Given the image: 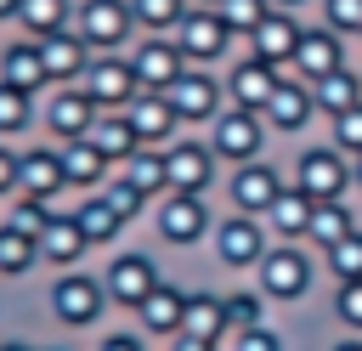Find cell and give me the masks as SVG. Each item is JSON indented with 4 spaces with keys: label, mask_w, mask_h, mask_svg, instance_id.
I'll return each instance as SVG.
<instances>
[{
    "label": "cell",
    "mask_w": 362,
    "mask_h": 351,
    "mask_svg": "<svg viewBox=\"0 0 362 351\" xmlns=\"http://www.w3.org/2000/svg\"><path fill=\"white\" fill-rule=\"evenodd\" d=\"M311 277H317V260L305 243H272L255 266V289L272 300V306H294L311 294Z\"/></svg>",
    "instance_id": "6da1fadb"
},
{
    "label": "cell",
    "mask_w": 362,
    "mask_h": 351,
    "mask_svg": "<svg viewBox=\"0 0 362 351\" xmlns=\"http://www.w3.org/2000/svg\"><path fill=\"white\" fill-rule=\"evenodd\" d=\"M288 187H300L311 204H328V198H351L356 176H351V159H345L334 142H322V147H300Z\"/></svg>",
    "instance_id": "7a4b0ae2"
},
{
    "label": "cell",
    "mask_w": 362,
    "mask_h": 351,
    "mask_svg": "<svg viewBox=\"0 0 362 351\" xmlns=\"http://www.w3.org/2000/svg\"><path fill=\"white\" fill-rule=\"evenodd\" d=\"M45 306H51V317L62 323V328H96L102 323V311H107V289H102V277H90V272H79V266H68L57 283H51V294H45Z\"/></svg>",
    "instance_id": "3957f363"
},
{
    "label": "cell",
    "mask_w": 362,
    "mask_h": 351,
    "mask_svg": "<svg viewBox=\"0 0 362 351\" xmlns=\"http://www.w3.org/2000/svg\"><path fill=\"white\" fill-rule=\"evenodd\" d=\"M170 40L181 45L187 68H215V62L232 51V28L221 23V11H215V6H187V17L170 28Z\"/></svg>",
    "instance_id": "277c9868"
},
{
    "label": "cell",
    "mask_w": 362,
    "mask_h": 351,
    "mask_svg": "<svg viewBox=\"0 0 362 351\" xmlns=\"http://www.w3.org/2000/svg\"><path fill=\"white\" fill-rule=\"evenodd\" d=\"M266 119L260 113H249V108H221L215 113V125H209V147H215V159L232 170V164H249V159H260L266 153Z\"/></svg>",
    "instance_id": "5b68a950"
},
{
    "label": "cell",
    "mask_w": 362,
    "mask_h": 351,
    "mask_svg": "<svg viewBox=\"0 0 362 351\" xmlns=\"http://www.w3.org/2000/svg\"><path fill=\"white\" fill-rule=\"evenodd\" d=\"M153 232L170 249H192V243H204L215 232V215H209V204L198 192H164L153 204Z\"/></svg>",
    "instance_id": "8992f818"
},
{
    "label": "cell",
    "mask_w": 362,
    "mask_h": 351,
    "mask_svg": "<svg viewBox=\"0 0 362 351\" xmlns=\"http://www.w3.org/2000/svg\"><path fill=\"white\" fill-rule=\"evenodd\" d=\"M79 91L102 108V113H119V108H130L136 102V68H130V57L124 51H90V68H85V79H79Z\"/></svg>",
    "instance_id": "52a82bcc"
},
{
    "label": "cell",
    "mask_w": 362,
    "mask_h": 351,
    "mask_svg": "<svg viewBox=\"0 0 362 351\" xmlns=\"http://www.w3.org/2000/svg\"><path fill=\"white\" fill-rule=\"evenodd\" d=\"M158 283H164V272H158V260H153V255H141V249H119V255L102 266L107 306H124V311H136Z\"/></svg>",
    "instance_id": "ba28073f"
},
{
    "label": "cell",
    "mask_w": 362,
    "mask_h": 351,
    "mask_svg": "<svg viewBox=\"0 0 362 351\" xmlns=\"http://www.w3.org/2000/svg\"><path fill=\"white\" fill-rule=\"evenodd\" d=\"M74 34H79L90 51H124L130 34H136L130 0H79V6H74Z\"/></svg>",
    "instance_id": "9c48e42d"
},
{
    "label": "cell",
    "mask_w": 362,
    "mask_h": 351,
    "mask_svg": "<svg viewBox=\"0 0 362 351\" xmlns=\"http://www.w3.org/2000/svg\"><path fill=\"white\" fill-rule=\"evenodd\" d=\"M209 243H215V260L221 266H232V272H255L260 266V255L272 249V232H266V221H255V215H226V221H215V232H209Z\"/></svg>",
    "instance_id": "30bf717a"
},
{
    "label": "cell",
    "mask_w": 362,
    "mask_h": 351,
    "mask_svg": "<svg viewBox=\"0 0 362 351\" xmlns=\"http://www.w3.org/2000/svg\"><path fill=\"white\" fill-rule=\"evenodd\" d=\"M164 96H170L181 125H215V113L226 108V85H221L215 68H181V79Z\"/></svg>",
    "instance_id": "8fae6325"
},
{
    "label": "cell",
    "mask_w": 362,
    "mask_h": 351,
    "mask_svg": "<svg viewBox=\"0 0 362 351\" xmlns=\"http://www.w3.org/2000/svg\"><path fill=\"white\" fill-rule=\"evenodd\" d=\"M215 170H221V159H215V147L209 142H198V136H175L170 147H164V176H170V192H209L215 187Z\"/></svg>",
    "instance_id": "7c38bea8"
},
{
    "label": "cell",
    "mask_w": 362,
    "mask_h": 351,
    "mask_svg": "<svg viewBox=\"0 0 362 351\" xmlns=\"http://www.w3.org/2000/svg\"><path fill=\"white\" fill-rule=\"evenodd\" d=\"M283 187H288L283 170L266 164V159H249V164H232V170H226V198H232V209H238V215H255V221L272 209V198H277Z\"/></svg>",
    "instance_id": "4fadbf2b"
},
{
    "label": "cell",
    "mask_w": 362,
    "mask_h": 351,
    "mask_svg": "<svg viewBox=\"0 0 362 351\" xmlns=\"http://www.w3.org/2000/svg\"><path fill=\"white\" fill-rule=\"evenodd\" d=\"M300 34H305V23H300V11H283V6H272L266 17H260V28L243 40L249 45V57H260V62H272V68H283L288 74V62H294V45H300Z\"/></svg>",
    "instance_id": "5bb4252c"
},
{
    "label": "cell",
    "mask_w": 362,
    "mask_h": 351,
    "mask_svg": "<svg viewBox=\"0 0 362 351\" xmlns=\"http://www.w3.org/2000/svg\"><path fill=\"white\" fill-rule=\"evenodd\" d=\"M124 57H130L141 91H170V85L181 79V68H187L181 45H175L170 34H147V40H136V51H124Z\"/></svg>",
    "instance_id": "9a60e30c"
},
{
    "label": "cell",
    "mask_w": 362,
    "mask_h": 351,
    "mask_svg": "<svg viewBox=\"0 0 362 351\" xmlns=\"http://www.w3.org/2000/svg\"><path fill=\"white\" fill-rule=\"evenodd\" d=\"M277 79H283V68H272V62H260V57H238L232 68H226V108H249V113H266V102H272V91H277Z\"/></svg>",
    "instance_id": "2e32d148"
},
{
    "label": "cell",
    "mask_w": 362,
    "mask_h": 351,
    "mask_svg": "<svg viewBox=\"0 0 362 351\" xmlns=\"http://www.w3.org/2000/svg\"><path fill=\"white\" fill-rule=\"evenodd\" d=\"M334 68H345V34H334L328 23L305 28V34H300V45H294L288 74H294V79H305V85H317V79H322V74H334Z\"/></svg>",
    "instance_id": "e0dca14e"
},
{
    "label": "cell",
    "mask_w": 362,
    "mask_h": 351,
    "mask_svg": "<svg viewBox=\"0 0 362 351\" xmlns=\"http://www.w3.org/2000/svg\"><path fill=\"white\" fill-rule=\"evenodd\" d=\"M260 119H266V130H272V136H294V130H305V125L317 119V102H311V85H305V79H294V74H283Z\"/></svg>",
    "instance_id": "ac0fdd59"
},
{
    "label": "cell",
    "mask_w": 362,
    "mask_h": 351,
    "mask_svg": "<svg viewBox=\"0 0 362 351\" xmlns=\"http://www.w3.org/2000/svg\"><path fill=\"white\" fill-rule=\"evenodd\" d=\"M96 102L79 91V85H51V96H45V130L57 136V142H79L90 125H96Z\"/></svg>",
    "instance_id": "d6986e66"
},
{
    "label": "cell",
    "mask_w": 362,
    "mask_h": 351,
    "mask_svg": "<svg viewBox=\"0 0 362 351\" xmlns=\"http://www.w3.org/2000/svg\"><path fill=\"white\" fill-rule=\"evenodd\" d=\"M124 119H130V130H136L141 147H170L181 136V119H175V108H170L164 91H136V102L124 108Z\"/></svg>",
    "instance_id": "ffe728a7"
},
{
    "label": "cell",
    "mask_w": 362,
    "mask_h": 351,
    "mask_svg": "<svg viewBox=\"0 0 362 351\" xmlns=\"http://www.w3.org/2000/svg\"><path fill=\"white\" fill-rule=\"evenodd\" d=\"M34 45H40V62H45V85H79V79H85V68H90V45H85L74 28L45 34V40H34Z\"/></svg>",
    "instance_id": "44dd1931"
},
{
    "label": "cell",
    "mask_w": 362,
    "mask_h": 351,
    "mask_svg": "<svg viewBox=\"0 0 362 351\" xmlns=\"http://www.w3.org/2000/svg\"><path fill=\"white\" fill-rule=\"evenodd\" d=\"M62 153L57 147H23L17 153V192L23 198H40V204H57L62 192Z\"/></svg>",
    "instance_id": "7402d4cb"
},
{
    "label": "cell",
    "mask_w": 362,
    "mask_h": 351,
    "mask_svg": "<svg viewBox=\"0 0 362 351\" xmlns=\"http://www.w3.org/2000/svg\"><path fill=\"white\" fill-rule=\"evenodd\" d=\"M90 255V243H85V232H79V221L68 215V209H51V221H45V232H40V260L45 266H79Z\"/></svg>",
    "instance_id": "603a6c76"
},
{
    "label": "cell",
    "mask_w": 362,
    "mask_h": 351,
    "mask_svg": "<svg viewBox=\"0 0 362 351\" xmlns=\"http://www.w3.org/2000/svg\"><path fill=\"white\" fill-rule=\"evenodd\" d=\"M181 311H187V289L158 283V289L136 306V323H141V334H153V340H175V334H181Z\"/></svg>",
    "instance_id": "cb8c5ba5"
},
{
    "label": "cell",
    "mask_w": 362,
    "mask_h": 351,
    "mask_svg": "<svg viewBox=\"0 0 362 351\" xmlns=\"http://www.w3.org/2000/svg\"><path fill=\"white\" fill-rule=\"evenodd\" d=\"M260 221H266L272 243H305V226H311V198H305L300 187H283Z\"/></svg>",
    "instance_id": "d4e9b609"
},
{
    "label": "cell",
    "mask_w": 362,
    "mask_h": 351,
    "mask_svg": "<svg viewBox=\"0 0 362 351\" xmlns=\"http://www.w3.org/2000/svg\"><path fill=\"white\" fill-rule=\"evenodd\" d=\"M0 85H11L23 96H40L45 91V62H40V45L34 40H11L0 51Z\"/></svg>",
    "instance_id": "484cf974"
},
{
    "label": "cell",
    "mask_w": 362,
    "mask_h": 351,
    "mask_svg": "<svg viewBox=\"0 0 362 351\" xmlns=\"http://www.w3.org/2000/svg\"><path fill=\"white\" fill-rule=\"evenodd\" d=\"M181 334H192V340H204V345H215L221 334H232V328H226V294L192 289V294H187V311H181Z\"/></svg>",
    "instance_id": "4316f807"
},
{
    "label": "cell",
    "mask_w": 362,
    "mask_h": 351,
    "mask_svg": "<svg viewBox=\"0 0 362 351\" xmlns=\"http://www.w3.org/2000/svg\"><path fill=\"white\" fill-rule=\"evenodd\" d=\"M57 153H62V181H68V187H79V192H96V187L113 176V164H107L85 136H79V142H62Z\"/></svg>",
    "instance_id": "83f0119b"
},
{
    "label": "cell",
    "mask_w": 362,
    "mask_h": 351,
    "mask_svg": "<svg viewBox=\"0 0 362 351\" xmlns=\"http://www.w3.org/2000/svg\"><path fill=\"white\" fill-rule=\"evenodd\" d=\"M68 215L79 221V232H85V243H90V249H107V243H119V232H124L119 209H113L102 192H85V198H79Z\"/></svg>",
    "instance_id": "f1b7e54d"
},
{
    "label": "cell",
    "mask_w": 362,
    "mask_h": 351,
    "mask_svg": "<svg viewBox=\"0 0 362 351\" xmlns=\"http://www.w3.org/2000/svg\"><path fill=\"white\" fill-rule=\"evenodd\" d=\"M74 6L79 0H17V28H23V40H45V34H62V28H74Z\"/></svg>",
    "instance_id": "f546056e"
},
{
    "label": "cell",
    "mask_w": 362,
    "mask_h": 351,
    "mask_svg": "<svg viewBox=\"0 0 362 351\" xmlns=\"http://www.w3.org/2000/svg\"><path fill=\"white\" fill-rule=\"evenodd\" d=\"M85 142H90V147H96L113 170H119V164L141 147V142H136V130H130V119H124V108H119V113H96V125L85 130Z\"/></svg>",
    "instance_id": "4dcf8cb0"
},
{
    "label": "cell",
    "mask_w": 362,
    "mask_h": 351,
    "mask_svg": "<svg viewBox=\"0 0 362 351\" xmlns=\"http://www.w3.org/2000/svg\"><path fill=\"white\" fill-rule=\"evenodd\" d=\"M362 221H356V209H351V198H328V204H311V226H305V243L322 255L328 243H339L345 232H356Z\"/></svg>",
    "instance_id": "1f68e13d"
},
{
    "label": "cell",
    "mask_w": 362,
    "mask_h": 351,
    "mask_svg": "<svg viewBox=\"0 0 362 351\" xmlns=\"http://www.w3.org/2000/svg\"><path fill=\"white\" fill-rule=\"evenodd\" d=\"M311 102H317V113L322 119H334V113H345V108H356L362 102V68H334V74H322L317 85H311Z\"/></svg>",
    "instance_id": "d6a6232c"
},
{
    "label": "cell",
    "mask_w": 362,
    "mask_h": 351,
    "mask_svg": "<svg viewBox=\"0 0 362 351\" xmlns=\"http://www.w3.org/2000/svg\"><path fill=\"white\" fill-rule=\"evenodd\" d=\"M119 176H124L136 192H147L153 204L170 192V176H164V147H136V153L119 164Z\"/></svg>",
    "instance_id": "836d02e7"
},
{
    "label": "cell",
    "mask_w": 362,
    "mask_h": 351,
    "mask_svg": "<svg viewBox=\"0 0 362 351\" xmlns=\"http://www.w3.org/2000/svg\"><path fill=\"white\" fill-rule=\"evenodd\" d=\"M34 266H40V243L0 221V277H28Z\"/></svg>",
    "instance_id": "e575fe53"
},
{
    "label": "cell",
    "mask_w": 362,
    "mask_h": 351,
    "mask_svg": "<svg viewBox=\"0 0 362 351\" xmlns=\"http://www.w3.org/2000/svg\"><path fill=\"white\" fill-rule=\"evenodd\" d=\"M187 6H192V0H130V17H136V28H147V34H170V28L187 17Z\"/></svg>",
    "instance_id": "d590c367"
},
{
    "label": "cell",
    "mask_w": 362,
    "mask_h": 351,
    "mask_svg": "<svg viewBox=\"0 0 362 351\" xmlns=\"http://www.w3.org/2000/svg\"><path fill=\"white\" fill-rule=\"evenodd\" d=\"M322 266L334 272V283L362 277V226H356V232H345L339 243H328V249H322Z\"/></svg>",
    "instance_id": "8d00e7d4"
},
{
    "label": "cell",
    "mask_w": 362,
    "mask_h": 351,
    "mask_svg": "<svg viewBox=\"0 0 362 351\" xmlns=\"http://www.w3.org/2000/svg\"><path fill=\"white\" fill-rule=\"evenodd\" d=\"M96 192H102V198H107V204L119 209V221H124V226H130V221H141V215L153 209V198H147V192H136V187H130L124 176H107V181H102Z\"/></svg>",
    "instance_id": "74e56055"
},
{
    "label": "cell",
    "mask_w": 362,
    "mask_h": 351,
    "mask_svg": "<svg viewBox=\"0 0 362 351\" xmlns=\"http://www.w3.org/2000/svg\"><path fill=\"white\" fill-rule=\"evenodd\" d=\"M51 209H57V204H40V198H23V192H11V215H6V226L40 243V232H45V221H51Z\"/></svg>",
    "instance_id": "f35d334b"
},
{
    "label": "cell",
    "mask_w": 362,
    "mask_h": 351,
    "mask_svg": "<svg viewBox=\"0 0 362 351\" xmlns=\"http://www.w3.org/2000/svg\"><path fill=\"white\" fill-rule=\"evenodd\" d=\"M266 311H272V300L260 289H232L226 294V328H255V323H266Z\"/></svg>",
    "instance_id": "ab89813d"
},
{
    "label": "cell",
    "mask_w": 362,
    "mask_h": 351,
    "mask_svg": "<svg viewBox=\"0 0 362 351\" xmlns=\"http://www.w3.org/2000/svg\"><path fill=\"white\" fill-rule=\"evenodd\" d=\"M215 11H221V23L232 28V40H249V34L260 28V17H266L272 6H266V0H221Z\"/></svg>",
    "instance_id": "60d3db41"
},
{
    "label": "cell",
    "mask_w": 362,
    "mask_h": 351,
    "mask_svg": "<svg viewBox=\"0 0 362 351\" xmlns=\"http://www.w3.org/2000/svg\"><path fill=\"white\" fill-rule=\"evenodd\" d=\"M28 125H34V96L0 85V142H6V136H23Z\"/></svg>",
    "instance_id": "b9f144b4"
},
{
    "label": "cell",
    "mask_w": 362,
    "mask_h": 351,
    "mask_svg": "<svg viewBox=\"0 0 362 351\" xmlns=\"http://www.w3.org/2000/svg\"><path fill=\"white\" fill-rule=\"evenodd\" d=\"M328 142H334V147H339V153H345V159H351V164H356V159H362V102H356V108H345V113H334V119H328Z\"/></svg>",
    "instance_id": "7bdbcfd3"
},
{
    "label": "cell",
    "mask_w": 362,
    "mask_h": 351,
    "mask_svg": "<svg viewBox=\"0 0 362 351\" xmlns=\"http://www.w3.org/2000/svg\"><path fill=\"white\" fill-rule=\"evenodd\" d=\"M215 351H283V334L272 323H255V328H232L215 340Z\"/></svg>",
    "instance_id": "ee69618b"
},
{
    "label": "cell",
    "mask_w": 362,
    "mask_h": 351,
    "mask_svg": "<svg viewBox=\"0 0 362 351\" xmlns=\"http://www.w3.org/2000/svg\"><path fill=\"white\" fill-rule=\"evenodd\" d=\"M334 317H339L345 334H362V277L334 283Z\"/></svg>",
    "instance_id": "f6af8a7d"
},
{
    "label": "cell",
    "mask_w": 362,
    "mask_h": 351,
    "mask_svg": "<svg viewBox=\"0 0 362 351\" xmlns=\"http://www.w3.org/2000/svg\"><path fill=\"white\" fill-rule=\"evenodd\" d=\"M322 23L345 40H356L362 34V0H322Z\"/></svg>",
    "instance_id": "bcb514c9"
},
{
    "label": "cell",
    "mask_w": 362,
    "mask_h": 351,
    "mask_svg": "<svg viewBox=\"0 0 362 351\" xmlns=\"http://www.w3.org/2000/svg\"><path fill=\"white\" fill-rule=\"evenodd\" d=\"M0 192H17V153L0 142Z\"/></svg>",
    "instance_id": "7dc6e473"
},
{
    "label": "cell",
    "mask_w": 362,
    "mask_h": 351,
    "mask_svg": "<svg viewBox=\"0 0 362 351\" xmlns=\"http://www.w3.org/2000/svg\"><path fill=\"white\" fill-rule=\"evenodd\" d=\"M96 351H147V345H141L136 334H102V340H96Z\"/></svg>",
    "instance_id": "c3c4849f"
},
{
    "label": "cell",
    "mask_w": 362,
    "mask_h": 351,
    "mask_svg": "<svg viewBox=\"0 0 362 351\" xmlns=\"http://www.w3.org/2000/svg\"><path fill=\"white\" fill-rule=\"evenodd\" d=\"M170 351H215V345H204V340H192V334H175Z\"/></svg>",
    "instance_id": "681fc988"
},
{
    "label": "cell",
    "mask_w": 362,
    "mask_h": 351,
    "mask_svg": "<svg viewBox=\"0 0 362 351\" xmlns=\"http://www.w3.org/2000/svg\"><path fill=\"white\" fill-rule=\"evenodd\" d=\"M328 351H362V334H339V340H334Z\"/></svg>",
    "instance_id": "f907efd6"
},
{
    "label": "cell",
    "mask_w": 362,
    "mask_h": 351,
    "mask_svg": "<svg viewBox=\"0 0 362 351\" xmlns=\"http://www.w3.org/2000/svg\"><path fill=\"white\" fill-rule=\"evenodd\" d=\"M6 17H17V0H0V23H6Z\"/></svg>",
    "instance_id": "816d5d0a"
},
{
    "label": "cell",
    "mask_w": 362,
    "mask_h": 351,
    "mask_svg": "<svg viewBox=\"0 0 362 351\" xmlns=\"http://www.w3.org/2000/svg\"><path fill=\"white\" fill-rule=\"evenodd\" d=\"M0 351H34V345H23V340H0Z\"/></svg>",
    "instance_id": "f5cc1de1"
},
{
    "label": "cell",
    "mask_w": 362,
    "mask_h": 351,
    "mask_svg": "<svg viewBox=\"0 0 362 351\" xmlns=\"http://www.w3.org/2000/svg\"><path fill=\"white\" fill-rule=\"evenodd\" d=\"M266 6H283V11H300L305 0H266Z\"/></svg>",
    "instance_id": "db71d44e"
},
{
    "label": "cell",
    "mask_w": 362,
    "mask_h": 351,
    "mask_svg": "<svg viewBox=\"0 0 362 351\" xmlns=\"http://www.w3.org/2000/svg\"><path fill=\"white\" fill-rule=\"evenodd\" d=\"M351 176H356V187H362V159H356V164H351Z\"/></svg>",
    "instance_id": "11a10c76"
},
{
    "label": "cell",
    "mask_w": 362,
    "mask_h": 351,
    "mask_svg": "<svg viewBox=\"0 0 362 351\" xmlns=\"http://www.w3.org/2000/svg\"><path fill=\"white\" fill-rule=\"evenodd\" d=\"M192 6H221V0H192Z\"/></svg>",
    "instance_id": "9f6ffc18"
},
{
    "label": "cell",
    "mask_w": 362,
    "mask_h": 351,
    "mask_svg": "<svg viewBox=\"0 0 362 351\" xmlns=\"http://www.w3.org/2000/svg\"><path fill=\"white\" fill-rule=\"evenodd\" d=\"M34 351H40V345H34ZM45 351H62V345H45Z\"/></svg>",
    "instance_id": "6f0895ef"
},
{
    "label": "cell",
    "mask_w": 362,
    "mask_h": 351,
    "mask_svg": "<svg viewBox=\"0 0 362 351\" xmlns=\"http://www.w3.org/2000/svg\"><path fill=\"white\" fill-rule=\"evenodd\" d=\"M356 40H362V34H356Z\"/></svg>",
    "instance_id": "680465c9"
}]
</instances>
